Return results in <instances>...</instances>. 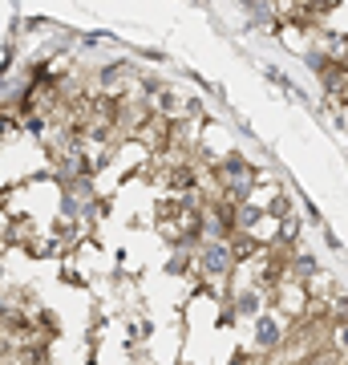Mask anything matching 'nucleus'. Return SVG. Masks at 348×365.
Listing matches in <instances>:
<instances>
[{
	"instance_id": "nucleus-1",
	"label": "nucleus",
	"mask_w": 348,
	"mask_h": 365,
	"mask_svg": "<svg viewBox=\"0 0 348 365\" xmlns=\"http://www.w3.org/2000/svg\"><path fill=\"white\" fill-rule=\"evenodd\" d=\"M219 179L227 182V195L231 199H239L243 203V191L251 187V179H255V170L247 167V158H239V155H231L227 163L219 167Z\"/></svg>"
},
{
	"instance_id": "nucleus-2",
	"label": "nucleus",
	"mask_w": 348,
	"mask_h": 365,
	"mask_svg": "<svg viewBox=\"0 0 348 365\" xmlns=\"http://www.w3.org/2000/svg\"><path fill=\"white\" fill-rule=\"evenodd\" d=\"M227 260H231V252L223 248V244H211L203 252V268L206 272H227Z\"/></svg>"
},
{
	"instance_id": "nucleus-3",
	"label": "nucleus",
	"mask_w": 348,
	"mask_h": 365,
	"mask_svg": "<svg viewBox=\"0 0 348 365\" xmlns=\"http://www.w3.org/2000/svg\"><path fill=\"white\" fill-rule=\"evenodd\" d=\"M235 223H239L243 232H251V227L259 223V207H255V203H239V211H235Z\"/></svg>"
},
{
	"instance_id": "nucleus-4",
	"label": "nucleus",
	"mask_w": 348,
	"mask_h": 365,
	"mask_svg": "<svg viewBox=\"0 0 348 365\" xmlns=\"http://www.w3.org/2000/svg\"><path fill=\"white\" fill-rule=\"evenodd\" d=\"M255 337H259V345H275V341H280V325H275L271 317H263L259 329H255Z\"/></svg>"
},
{
	"instance_id": "nucleus-5",
	"label": "nucleus",
	"mask_w": 348,
	"mask_h": 365,
	"mask_svg": "<svg viewBox=\"0 0 348 365\" xmlns=\"http://www.w3.org/2000/svg\"><path fill=\"white\" fill-rule=\"evenodd\" d=\"M296 272H300V276H312V272H316V260H312V256H300V260H296Z\"/></svg>"
},
{
	"instance_id": "nucleus-6",
	"label": "nucleus",
	"mask_w": 348,
	"mask_h": 365,
	"mask_svg": "<svg viewBox=\"0 0 348 365\" xmlns=\"http://www.w3.org/2000/svg\"><path fill=\"white\" fill-rule=\"evenodd\" d=\"M255 309H259V300L251 297V292H247V297L239 300V313H255Z\"/></svg>"
},
{
	"instance_id": "nucleus-7",
	"label": "nucleus",
	"mask_w": 348,
	"mask_h": 365,
	"mask_svg": "<svg viewBox=\"0 0 348 365\" xmlns=\"http://www.w3.org/2000/svg\"><path fill=\"white\" fill-rule=\"evenodd\" d=\"M340 345H344V349H348V325L340 329Z\"/></svg>"
},
{
	"instance_id": "nucleus-8",
	"label": "nucleus",
	"mask_w": 348,
	"mask_h": 365,
	"mask_svg": "<svg viewBox=\"0 0 348 365\" xmlns=\"http://www.w3.org/2000/svg\"><path fill=\"white\" fill-rule=\"evenodd\" d=\"M344 98H348V86H344Z\"/></svg>"
}]
</instances>
